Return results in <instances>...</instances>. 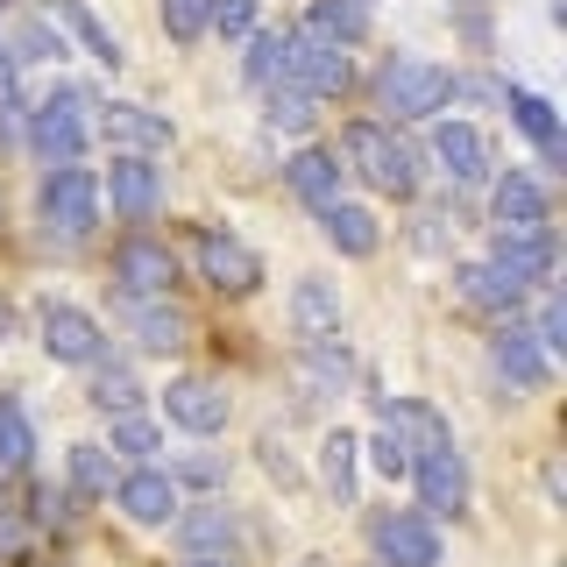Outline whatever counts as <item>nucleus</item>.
<instances>
[{"mask_svg":"<svg viewBox=\"0 0 567 567\" xmlns=\"http://www.w3.org/2000/svg\"><path fill=\"white\" fill-rule=\"evenodd\" d=\"M489 369H496L511 390H546V383H554V354H546L539 333L518 327V319H504V327L489 333Z\"/></svg>","mask_w":567,"mask_h":567,"instance_id":"nucleus-10","label":"nucleus"},{"mask_svg":"<svg viewBox=\"0 0 567 567\" xmlns=\"http://www.w3.org/2000/svg\"><path fill=\"white\" fill-rule=\"evenodd\" d=\"M369 539H377L383 567H440V532H433L425 511H383V518L369 525Z\"/></svg>","mask_w":567,"mask_h":567,"instance_id":"nucleus-9","label":"nucleus"},{"mask_svg":"<svg viewBox=\"0 0 567 567\" xmlns=\"http://www.w3.org/2000/svg\"><path fill=\"white\" fill-rule=\"evenodd\" d=\"M43 227L64 241H85L100 227V177L85 164H50L43 177Z\"/></svg>","mask_w":567,"mask_h":567,"instance_id":"nucleus-3","label":"nucleus"},{"mask_svg":"<svg viewBox=\"0 0 567 567\" xmlns=\"http://www.w3.org/2000/svg\"><path fill=\"white\" fill-rule=\"evenodd\" d=\"M312 29L333 43H354L369 29V0H312Z\"/></svg>","mask_w":567,"mask_h":567,"instance_id":"nucleus-32","label":"nucleus"},{"mask_svg":"<svg viewBox=\"0 0 567 567\" xmlns=\"http://www.w3.org/2000/svg\"><path fill=\"white\" fill-rule=\"evenodd\" d=\"M284 79H291L298 93H312V100H333V93H348V79H354V64H348V43L319 35L312 22H306V29H291V50H284Z\"/></svg>","mask_w":567,"mask_h":567,"instance_id":"nucleus-5","label":"nucleus"},{"mask_svg":"<svg viewBox=\"0 0 567 567\" xmlns=\"http://www.w3.org/2000/svg\"><path fill=\"white\" fill-rule=\"evenodd\" d=\"M319 227H327V241L333 248H341V256H354V262H362V256H377V213H369V206H341V199H333V206H319Z\"/></svg>","mask_w":567,"mask_h":567,"instance_id":"nucleus-26","label":"nucleus"},{"mask_svg":"<svg viewBox=\"0 0 567 567\" xmlns=\"http://www.w3.org/2000/svg\"><path fill=\"white\" fill-rule=\"evenodd\" d=\"M433 164L447 171V185H483V177H496L489 135L468 128V121H440L433 128Z\"/></svg>","mask_w":567,"mask_h":567,"instance_id":"nucleus-12","label":"nucleus"},{"mask_svg":"<svg viewBox=\"0 0 567 567\" xmlns=\"http://www.w3.org/2000/svg\"><path fill=\"white\" fill-rule=\"evenodd\" d=\"M114 454H156V425L135 412H114Z\"/></svg>","mask_w":567,"mask_h":567,"instance_id":"nucleus-37","label":"nucleus"},{"mask_svg":"<svg viewBox=\"0 0 567 567\" xmlns=\"http://www.w3.org/2000/svg\"><path fill=\"white\" fill-rule=\"evenodd\" d=\"M192 567H227V554H192Z\"/></svg>","mask_w":567,"mask_h":567,"instance_id":"nucleus-43","label":"nucleus"},{"mask_svg":"<svg viewBox=\"0 0 567 567\" xmlns=\"http://www.w3.org/2000/svg\"><path fill=\"white\" fill-rule=\"evenodd\" d=\"M8 327H14V312H8V306H0V341H8Z\"/></svg>","mask_w":567,"mask_h":567,"instance_id":"nucleus-44","label":"nucleus"},{"mask_svg":"<svg viewBox=\"0 0 567 567\" xmlns=\"http://www.w3.org/2000/svg\"><path fill=\"white\" fill-rule=\"evenodd\" d=\"M532 333H539L546 354H560V348H567V298H546V306H539V327H532Z\"/></svg>","mask_w":567,"mask_h":567,"instance_id":"nucleus-40","label":"nucleus"},{"mask_svg":"<svg viewBox=\"0 0 567 567\" xmlns=\"http://www.w3.org/2000/svg\"><path fill=\"white\" fill-rule=\"evenodd\" d=\"M504 114L518 121V128L539 142V156L546 164H560L567 156V142H560V121H554V100H539V93H525V85H504Z\"/></svg>","mask_w":567,"mask_h":567,"instance_id":"nucleus-23","label":"nucleus"},{"mask_svg":"<svg viewBox=\"0 0 567 567\" xmlns=\"http://www.w3.org/2000/svg\"><path fill=\"white\" fill-rule=\"evenodd\" d=\"M100 199H114V213H128V220H150L156 199H164V177H156L150 156H121L114 150V171L100 177Z\"/></svg>","mask_w":567,"mask_h":567,"instance_id":"nucleus-15","label":"nucleus"},{"mask_svg":"<svg viewBox=\"0 0 567 567\" xmlns=\"http://www.w3.org/2000/svg\"><path fill=\"white\" fill-rule=\"evenodd\" d=\"M412 475H419L425 511H440V518L468 511V461H461L454 440H425V447L412 454Z\"/></svg>","mask_w":567,"mask_h":567,"instance_id":"nucleus-8","label":"nucleus"},{"mask_svg":"<svg viewBox=\"0 0 567 567\" xmlns=\"http://www.w3.org/2000/svg\"><path fill=\"white\" fill-rule=\"evenodd\" d=\"M284 185H291L312 213H319V206H333V199H341V156H327V150H298L291 164H284Z\"/></svg>","mask_w":567,"mask_h":567,"instance_id":"nucleus-21","label":"nucleus"},{"mask_svg":"<svg viewBox=\"0 0 567 567\" xmlns=\"http://www.w3.org/2000/svg\"><path fill=\"white\" fill-rule=\"evenodd\" d=\"M262 93H270V128H277V135H306L312 121H319V100H312V93H298L291 79L262 85Z\"/></svg>","mask_w":567,"mask_h":567,"instance_id":"nucleus-29","label":"nucleus"},{"mask_svg":"<svg viewBox=\"0 0 567 567\" xmlns=\"http://www.w3.org/2000/svg\"><path fill=\"white\" fill-rule=\"evenodd\" d=\"M348 377H354V354H348V341L319 333V341H306V348H298V390H306L312 404L341 398V390H348Z\"/></svg>","mask_w":567,"mask_h":567,"instance_id":"nucleus-18","label":"nucleus"},{"mask_svg":"<svg viewBox=\"0 0 567 567\" xmlns=\"http://www.w3.org/2000/svg\"><path fill=\"white\" fill-rule=\"evenodd\" d=\"M100 135L114 142L121 156H156V150H171V121L150 114V106H135V100L100 106Z\"/></svg>","mask_w":567,"mask_h":567,"instance_id":"nucleus-16","label":"nucleus"},{"mask_svg":"<svg viewBox=\"0 0 567 567\" xmlns=\"http://www.w3.org/2000/svg\"><path fill=\"white\" fill-rule=\"evenodd\" d=\"M121 327H128L150 354H177L192 341V319L177 312L171 298H121Z\"/></svg>","mask_w":567,"mask_h":567,"instance_id":"nucleus-17","label":"nucleus"},{"mask_svg":"<svg viewBox=\"0 0 567 567\" xmlns=\"http://www.w3.org/2000/svg\"><path fill=\"white\" fill-rule=\"evenodd\" d=\"M114 447H93V440H85V447H71V489L79 496H114Z\"/></svg>","mask_w":567,"mask_h":567,"instance_id":"nucleus-30","label":"nucleus"},{"mask_svg":"<svg viewBox=\"0 0 567 567\" xmlns=\"http://www.w3.org/2000/svg\"><path fill=\"white\" fill-rule=\"evenodd\" d=\"M177 475H185V483H220V461H185Z\"/></svg>","mask_w":567,"mask_h":567,"instance_id":"nucleus-41","label":"nucleus"},{"mask_svg":"<svg viewBox=\"0 0 567 567\" xmlns=\"http://www.w3.org/2000/svg\"><path fill=\"white\" fill-rule=\"evenodd\" d=\"M341 150H348V171L362 177L369 192H383V199H412L419 192V156L398 128H383V121H348Z\"/></svg>","mask_w":567,"mask_h":567,"instance_id":"nucleus-1","label":"nucleus"},{"mask_svg":"<svg viewBox=\"0 0 567 567\" xmlns=\"http://www.w3.org/2000/svg\"><path fill=\"white\" fill-rule=\"evenodd\" d=\"M447 100H454V71L433 64V58H390L377 71V106L398 114V121H425V114H440Z\"/></svg>","mask_w":567,"mask_h":567,"instance_id":"nucleus-2","label":"nucleus"},{"mask_svg":"<svg viewBox=\"0 0 567 567\" xmlns=\"http://www.w3.org/2000/svg\"><path fill=\"white\" fill-rule=\"evenodd\" d=\"M213 29H220L227 43H241V35L256 29V0H213Z\"/></svg>","mask_w":567,"mask_h":567,"instance_id":"nucleus-38","label":"nucleus"},{"mask_svg":"<svg viewBox=\"0 0 567 567\" xmlns=\"http://www.w3.org/2000/svg\"><path fill=\"white\" fill-rule=\"evenodd\" d=\"M114 504L128 511L135 525H171L177 518V475L135 468V475H121V483H114Z\"/></svg>","mask_w":567,"mask_h":567,"instance_id":"nucleus-20","label":"nucleus"},{"mask_svg":"<svg viewBox=\"0 0 567 567\" xmlns=\"http://www.w3.org/2000/svg\"><path fill=\"white\" fill-rule=\"evenodd\" d=\"M377 567H383V560H377Z\"/></svg>","mask_w":567,"mask_h":567,"instance_id":"nucleus-46","label":"nucleus"},{"mask_svg":"<svg viewBox=\"0 0 567 567\" xmlns=\"http://www.w3.org/2000/svg\"><path fill=\"white\" fill-rule=\"evenodd\" d=\"M29 461H35V433H29L22 404H14V398H0V468H8V475H22Z\"/></svg>","mask_w":567,"mask_h":567,"instance_id":"nucleus-31","label":"nucleus"},{"mask_svg":"<svg viewBox=\"0 0 567 567\" xmlns=\"http://www.w3.org/2000/svg\"><path fill=\"white\" fill-rule=\"evenodd\" d=\"M489 262H496V270H511L525 291H532V284H546V277H554V227H546V220H496Z\"/></svg>","mask_w":567,"mask_h":567,"instance_id":"nucleus-6","label":"nucleus"},{"mask_svg":"<svg viewBox=\"0 0 567 567\" xmlns=\"http://www.w3.org/2000/svg\"><path fill=\"white\" fill-rule=\"evenodd\" d=\"M354 433H327L319 440V475H327V489L333 496H354Z\"/></svg>","mask_w":567,"mask_h":567,"instance_id":"nucleus-34","label":"nucleus"},{"mask_svg":"<svg viewBox=\"0 0 567 567\" xmlns=\"http://www.w3.org/2000/svg\"><path fill=\"white\" fill-rule=\"evenodd\" d=\"M8 8H14V0H0V22H8Z\"/></svg>","mask_w":567,"mask_h":567,"instance_id":"nucleus-45","label":"nucleus"},{"mask_svg":"<svg viewBox=\"0 0 567 567\" xmlns=\"http://www.w3.org/2000/svg\"><path fill=\"white\" fill-rule=\"evenodd\" d=\"M50 22L79 35V43H85V58H93V64H106V71H121V43H114V29H106L100 14L85 8V0H50Z\"/></svg>","mask_w":567,"mask_h":567,"instance_id":"nucleus-24","label":"nucleus"},{"mask_svg":"<svg viewBox=\"0 0 567 567\" xmlns=\"http://www.w3.org/2000/svg\"><path fill=\"white\" fill-rule=\"evenodd\" d=\"M164 412H171V425H185V433H220L227 425V390L213 383V377H171V390H164Z\"/></svg>","mask_w":567,"mask_h":567,"instance_id":"nucleus-14","label":"nucleus"},{"mask_svg":"<svg viewBox=\"0 0 567 567\" xmlns=\"http://www.w3.org/2000/svg\"><path fill=\"white\" fill-rule=\"evenodd\" d=\"M14 64H29V58H64V43H58V35H50L43 22H29V29H14Z\"/></svg>","mask_w":567,"mask_h":567,"instance_id":"nucleus-39","label":"nucleus"},{"mask_svg":"<svg viewBox=\"0 0 567 567\" xmlns=\"http://www.w3.org/2000/svg\"><path fill=\"white\" fill-rule=\"evenodd\" d=\"M291 327H298V341L341 333V291H333L327 277H298V291H291Z\"/></svg>","mask_w":567,"mask_h":567,"instance_id":"nucleus-22","label":"nucleus"},{"mask_svg":"<svg viewBox=\"0 0 567 567\" xmlns=\"http://www.w3.org/2000/svg\"><path fill=\"white\" fill-rule=\"evenodd\" d=\"M199 270L213 291H227V298H248L262 284V262H256V248L235 241V235H220V227H206L199 235Z\"/></svg>","mask_w":567,"mask_h":567,"instance_id":"nucleus-13","label":"nucleus"},{"mask_svg":"<svg viewBox=\"0 0 567 567\" xmlns=\"http://www.w3.org/2000/svg\"><path fill=\"white\" fill-rule=\"evenodd\" d=\"M85 398L114 419V412H135V404H142V383H135L128 362H106V354H100V362H93V390H85Z\"/></svg>","mask_w":567,"mask_h":567,"instance_id":"nucleus-28","label":"nucleus"},{"mask_svg":"<svg viewBox=\"0 0 567 567\" xmlns=\"http://www.w3.org/2000/svg\"><path fill=\"white\" fill-rule=\"evenodd\" d=\"M177 546H192V554H227V546H235V511H220V504L185 511V518H177Z\"/></svg>","mask_w":567,"mask_h":567,"instance_id":"nucleus-27","label":"nucleus"},{"mask_svg":"<svg viewBox=\"0 0 567 567\" xmlns=\"http://www.w3.org/2000/svg\"><path fill=\"white\" fill-rule=\"evenodd\" d=\"M489 213H496V220H546V213H554V199H546V185H539L532 171H496Z\"/></svg>","mask_w":567,"mask_h":567,"instance_id":"nucleus-25","label":"nucleus"},{"mask_svg":"<svg viewBox=\"0 0 567 567\" xmlns=\"http://www.w3.org/2000/svg\"><path fill=\"white\" fill-rule=\"evenodd\" d=\"M369 461H377V475H390V483H398V475H412V440H398L383 425L377 440H369Z\"/></svg>","mask_w":567,"mask_h":567,"instance_id":"nucleus-36","label":"nucleus"},{"mask_svg":"<svg viewBox=\"0 0 567 567\" xmlns=\"http://www.w3.org/2000/svg\"><path fill=\"white\" fill-rule=\"evenodd\" d=\"M454 291H461V306L496 312V319H518V306H525V284L511 277V270H496V262H461Z\"/></svg>","mask_w":567,"mask_h":567,"instance_id":"nucleus-19","label":"nucleus"},{"mask_svg":"<svg viewBox=\"0 0 567 567\" xmlns=\"http://www.w3.org/2000/svg\"><path fill=\"white\" fill-rule=\"evenodd\" d=\"M114 284H121V298H171V284H177V256H171V241L128 235V241L114 248Z\"/></svg>","mask_w":567,"mask_h":567,"instance_id":"nucleus-11","label":"nucleus"},{"mask_svg":"<svg viewBox=\"0 0 567 567\" xmlns=\"http://www.w3.org/2000/svg\"><path fill=\"white\" fill-rule=\"evenodd\" d=\"M284 50H291V29H256L248 35V85H277L284 79Z\"/></svg>","mask_w":567,"mask_h":567,"instance_id":"nucleus-33","label":"nucleus"},{"mask_svg":"<svg viewBox=\"0 0 567 567\" xmlns=\"http://www.w3.org/2000/svg\"><path fill=\"white\" fill-rule=\"evenodd\" d=\"M164 29H171V43H199L213 29V0H164Z\"/></svg>","mask_w":567,"mask_h":567,"instance_id":"nucleus-35","label":"nucleus"},{"mask_svg":"<svg viewBox=\"0 0 567 567\" xmlns=\"http://www.w3.org/2000/svg\"><path fill=\"white\" fill-rule=\"evenodd\" d=\"M93 93H79V85H58L43 106L29 114V142H35V156H50V164H79V150H85V135H93Z\"/></svg>","mask_w":567,"mask_h":567,"instance_id":"nucleus-4","label":"nucleus"},{"mask_svg":"<svg viewBox=\"0 0 567 567\" xmlns=\"http://www.w3.org/2000/svg\"><path fill=\"white\" fill-rule=\"evenodd\" d=\"M14 71H22V64H14V50H8V43H0V100H8V93H14Z\"/></svg>","mask_w":567,"mask_h":567,"instance_id":"nucleus-42","label":"nucleus"},{"mask_svg":"<svg viewBox=\"0 0 567 567\" xmlns=\"http://www.w3.org/2000/svg\"><path fill=\"white\" fill-rule=\"evenodd\" d=\"M35 341H43V354H50V362H64V369H93L100 354H106L100 319L79 312V306H43V319H35Z\"/></svg>","mask_w":567,"mask_h":567,"instance_id":"nucleus-7","label":"nucleus"}]
</instances>
